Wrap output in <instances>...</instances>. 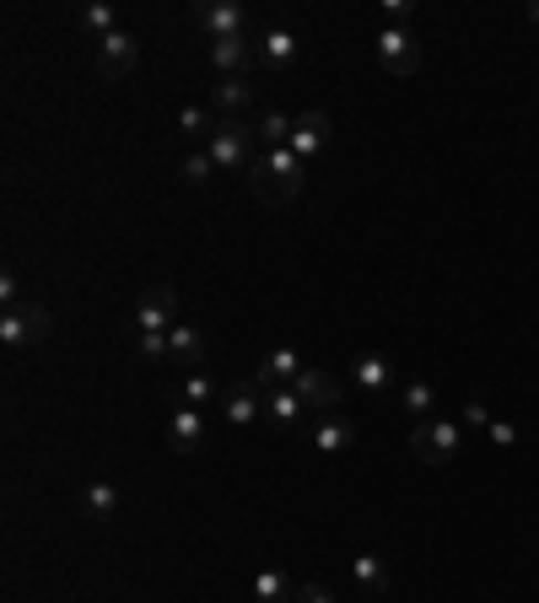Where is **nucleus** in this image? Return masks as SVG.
<instances>
[{"instance_id": "1", "label": "nucleus", "mask_w": 539, "mask_h": 603, "mask_svg": "<svg viewBox=\"0 0 539 603\" xmlns=\"http://www.w3.org/2000/svg\"><path fill=\"white\" fill-rule=\"evenodd\" d=\"M302 184H308V162L297 157L291 146H281V152H265V157L249 167V189L265 205H291L297 195H302Z\"/></svg>"}, {"instance_id": "2", "label": "nucleus", "mask_w": 539, "mask_h": 603, "mask_svg": "<svg viewBox=\"0 0 539 603\" xmlns=\"http://www.w3.org/2000/svg\"><path fill=\"white\" fill-rule=\"evenodd\" d=\"M206 152L221 173H249L253 162L265 157V146H259V135H253V119H221Z\"/></svg>"}, {"instance_id": "3", "label": "nucleus", "mask_w": 539, "mask_h": 603, "mask_svg": "<svg viewBox=\"0 0 539 603\" xmlns=\"http://www.w3.org/2000/svg\"><path fill=\"white\" fill-rule=\"evenodd\" d=\"M189 22H195V28H200L210 43L243 39V33H253L249 11H243L238 0H206V6H189Z\"/></svg>"}, {"instance_id": "4", "label": "nucleus", "mask_w": 539, "mask_h": 603, "mask_svg": "<svg viewBox=\"0 0 539 603\" xmlns=\"http://www.w3.org/2000/svg\"><path fill=\"white\" fill-rule=\"evenodd\" d=\"M49 308L43 302H28V308H11V313H0V345L6 351H28V345H43L49 340Z\"/></svg>"}, {"instance_id": "5", "label": "nucleus", "mask_w": 539, "mask_h": 603, "mask_svg": "<svg viewBox=\"0 0 539 603\" xmlns=\"http://www.w3.org/2000/svg\"><path fill=\"white\" fill-rule=\"evenodd\" d=\"M458 443H464V432H458L454 420H421L411 432V453L421 464H437V469L458 458Z\"/></svg>"}, {"instance_id": "6", "label": "nucleus", "mask_w": 539, "mask_h": 603, "mask_svg": "<svg viewBox=\"0 0 539 603\" xmlns=\"http://www.w3.org/2000/svg\"><path fill=\"white\" fill-rule=\"evenodd\" d=\"M135 65H141V43L125 28L108 33L103 43H92V71H97V81H125Z\"/></svg>"}, {"instance_id": "7", "label": "nucleus", "mask_w": 539, "mask_h": 603, "mask_svg": "<svg viewBox=\"0 0 539 603\" xmlns=\"http://www.w3.org/2000/svg\"><path fill=\"white\" fill-rule=\"evenodd\" d=\"M173 323H178V291L167 281L146 285L141 302H135V329H141V334H167Z\"/></svg>"}, {"instance_id": "8", "label": "nucleus", "mask_w": 539, "mask_h": 603, "mask_svg": "<svg viewBox=\"0 0 539 603\" xmlns=\"http://www.w3.org/2000/svg\"><path fill=\"white\" fill-rule=\"evenodd\" d=\"M377 60H383V71H394V76H411V71H421V43H415L411 28H394V22H383V28H377Z\"/></svg>"}, {"instance_id": "9", "label": "nucleus", "mask_w": 539, "mask_h": 603, "mask_svg": "<svg viewBox=\"0 0 539 603\" xmlns=\"http://www.w3.org/2000/svg\"><path fill=\"white\" fill-rule=\"evenodd\" d=\"M210 114H221V119L259 114V86H253V76H216V86H210Z\"/></svg>"}, {"instance_id": "10", "label": "nucleus", "mask_w": 539, "mask_h": 603, "mask_svg": "<svg viewBox=\"0 0 539 603\" xmlns=\"http://www.w3.org/2000/svg\"><path fill=\"white\" fill-rule=\"evenodd\" d=\"M330 129H334V124H330V114H324V108H308V114H297V119H291V152L313 167V162L324 157V146H330Z\"/></svg>"}, {"instance_id": "11", "label": "nucleus", "mask_w": 539, "mask_h": 603, "mask_svg": "<svg viewBox=\"0 0 539 603\" xmlns=\"http://www.w3.org/2000/svg\"><path fill=\"white\" fill-rule=\"evenodd\" d=\"M206 60L221 71V76H253V71H259V43H253V33H243V39L206 43Z\"/></svg>"}, {"instance_id": "12", "label": "nucleus", "mask_w": 539, "mask_h": 603, "mask_svg": "<svg viewBox=\"0 0 539 603\" xmlns=\"http://www.w3.org/2000/svg\"><path fill=\"white\" fill-rule=\"evenodd\" d=\"M302 372H308V366H302V356H297V345H276V351H270V356H265V362L253 366V388H265V394H270V388H291V383H297V377H302Z\"/></svg>"}, {"instance_id": "13", "label": "nucleus", "mask_w": 539, "mask_h": 603, "mask_svg": "<svg viewBox=\"0 0 539 603\" xmlns=\"http://www.w3.org/2000/svg\"><path fill=\"white\" fill-rule=\"evenodd\" d=\"M291 388L302 394V404H308V409H319V415H334V409H340V399H345L340 377H334V372H324V366H308V372H302Z\"/></svg>"}, {"instance_id": "14", "label": "nucleus", "mask_w": 539, "mask_h": 603, "mask_svg": "<svg viewBox=\"0 0 539 603\" xmlns=\"http://www.w3.org/2000/svg\"><path fill=\"white\" fill-rule=\"evenodd\" d=\"M221 415H227V426H238V432L259 426V420H265V388H253V383L221 388Z\"/></svg>"}, {"instance_id": "15", "label": "nucleus", "mask_w": 539, "mask_h": 603, "mask_svg": "<svg viewBox=\"0 0 539 603\" xmlns=\"http://www.w3.org/2000/svg\"><path fill=\"white\" fill-rule=\"evenodd\" d=\"M163 437L173 453H195V447H206V409H189V404H178L173 415H167Z\"/></svg>"}, {"instance_id": "16", "label": "nucleus", "mask_w": 539, "mask_h": 603, "mask_svg": "<svg viewBox=\"0 0 539 603\" xmlns=\"http://www.w3.org/2000/svg\"><path fill=\"white\" fill-rule=\"evenodd\" d=\"M167 362L195 372V366L206 362V329L200 323H173L167 329Z\"/></svg>"}, {"instance_id": "17", "label": "nucleus", "mask_w": 539, "mask_h": 603, "mask_svg": "<svg viewBox=\"0 0 539 603\" xmlns=\"http://www.w3.org/2000/svg\"><path fill=\"white\" fill-rule=\"evenodd\" d=\"M302 415H308V404H302L297 388H270V394H265V426H270V432H297Z\"/></svg>"}, {"instance_id": "18", "label": "nucleus", "mask_w": 539, "mask_h": 603, "mask_svg": "<svg viewBox=\"0 0 539 603\" xmlns=\"http://www.w3.org/2000/svg\"><path fill=\"white\" fill-rule=\"evenodd\" d=\"M253 43H259V71H291L297 65V39L287 28H265V33H253Z\"/></svg>"}, {"instance_id": "19", "label": "nucleus", "mask_w": 539, "mask_h": 603, "mask_svg": "<svg viewBox=\"0 0 539 603\" xmlns=\"http://www.w3.org/2000/svg\"><path fill=\"white\" fill-rule=\"evenodd\" d=\"M351 377H356V388H367V394H400V383H394V366L383 362V356H356L351 362Z\"/></svg>"}, {"instance_id": "20", "label": "nucleus", "mask_w": 539, "mask_h": 603, "mask_svg": "<svg viewBox=\"0 0 539 603\" xmlns=\"http://www.w3.org/2000/svg\"><path fill=\"white\" fill-rule=\"evenodd\" d=\"M253 603H297V582H291L281 565H265L253 576Z\"/></svg>"}, {"instance_id": "21", "label": "nucleus", "mask_w": 539, "mask_h": 603, "mask_svg": "<svg viewBox=\"0 0 539 603\" xmlns=\"http://www.w3.org/2000/svg\"><path fill=\"white\" fill-rule=\"evenodd\" d=\"M351 443H356V426H351L340 409H334V415H324V420L313 426V447H319V453H345Z\"/></svg>"}, {"instance_id": "22", "label": "nucleus", "mask_w": 539, "mask_h": 603, "mask_svg": "<svg viewBox=\"0 0 539 603\" xmlns=\"http://www.w3.org/2000/svg\"><path fill=\"white\" fill-rule=\"evenodd\" d=\"M253 135H259L265 152H281V146H291V119L281 108H259L253 114Z\"/></svg>"}, {"instance_id": "23", "label": "nucleus", "mask_w": 539, "mask_h": 603, "mask_svg": "<svg viewBox=\"0 0 539 603\" xmlns=\"http://www.w3.org/2000/svg\"><path fill=\"white\" fill-rule=\"evenodd\" d=\"M120 485H108V480H97V485H86V518L92 523H108V518H120Z\"/></svg>"}, {"instance_id": "24", "label": "nucleus", "mask_w": 539, "mask_h": 603, "mask_svg": "<svg viewBox=\"0 0 539 603\" xmlns=\"http://www.w3.org/2000/svg\"><path fill=\"white\" fill-rule=\"evenodd\" d=\"M216 124H221V114H210V108H200V103L178 108V135H189V141H206V146H210Z\"/></svg>"}, {"instance_id": "25", "label": "nucleus", "mask_w": 539, "mask_h": 603, "mask_svg": "<svg viewBox=\"0 0 539 603\" xmlns=\"http://www.w3.org/2000/svg\"><path fill=\"white\" fill-rule=\"evenodd\" d=\"M216 394H221V388H216V377H210V372H200V366H195V372L184 377V388H178V399L189 404V409H206Z\"/></svg>"}, {"instance_id": "26", "label": "nucleus", "mask_w": 539, "mask_h": 603, "mask_svg": "<svg viewBox=\"0 0 539 603\" xmlns=\"http://www.w3.org/2000/svg\"><path fill=\"white\" fill-rule=\"evenodd\" d=\"M351 576H356L362 593H383V588H388V565L377 561V555H356V561H351Z\"/></svg>"}, {"instance_id": "27", "label": "nucleus", "mask_w": 539, "mask_h": 603, "mask_svg": "<svg viewBox=\"0 0 539 603\" xmlns=\"http://www.w3.org/2000/svg\"><path fill=\"white\" fill-rule=\"evenodd\" d=\"M400 404H405L411 415H421V420H432V409H437V388H432V383H405V388H400Z\"/></svg>"}, {"instance_id": "28", "label": "nucleus", "mask_w": 539, "mask_h": 603, "mask_svg": "<svg viewBox=\"0 0 539 603\" xmlns=\"http://www.w3.org/2000/svg\"><path fill=\"white\" fill-rule=\"evenodd\" d=\"M216 173H221V167L210 162V152H189V157H184V184H189V189H206Z\"/></svg>"}, {"instance_id": "29", "label": "nucleus", "mask_w": 539, "mask_h": 603, "mask_svg": "<svg viewBox=\"0 0 539 603\" xmlns=\"http://www.w3.org/2000/svg\"><path fill=\"white\" fill-rule=\"evenodd\" d=\"M82 28H86V33H92L97 43H103L108 33H120V17H114L108 6H86V11H82Z\"/></svg>"}, {"instance_id": "30", "label": "nucleus", "mask_w": 539, "mask_h": 603, "mask_svg": "<svg viewBox=\"0 0 539 603\" xmlns=\"http://www.w3.org/2000/svg\"><path fill=\"white\" fill-rule=\"evenodd\" d=\"M0 302H6V313H11V308H28V302H22V281H17V270L0 275Z\"/></svg>"}, {"instance_id": "31", "label": "nucleus", "mask_w": 539, "mask_h": 603, "mask_svg": "<svg viewBox=\"0 0 539 603\" xmlns=\"http://www.w3.org/2000/svg\"><path fill=\"white\" fill-rule=\"evenodd\" d=\"M141 362H167V334H141Z\"/></svg>"}, {"instance_id": "32", "label": "nucleus", "mask_w": 539, "mask_h": 603, "mask_svg": "<svg viewBox=\"0 0 539 603\" xmlns=\"http://www.w3.org/2000/svg\"><path fill=\"white\" fill-rule=\"evenodd\" d=\"M464 426H475V432H486V426H491V415H486V404H480V399L464 404Z\"/></svg>"}, {"instance_id": "33", "label": "nucleus", "mask_w": 539, "mask_h": 603, "mask_svg": "<svg viewBox=\"0 0 539 603\" xmlns=\"http://www.w3.org/2000/svg\"><path fill=\"white\" fill-rule=\"evenodd\" d=\"M486 432H491V443H497V447H512V443H518V432H512L507 420H491Z\"/></svg>"}, {"instance_id": "34", "label": "nucleus", "mask_w": 539, "mask_h": 603, "mask_svg": "<svg viewBox=\"0 0 539 603\" xmlns=\"http://www.w3.org/2000/svg\"><path fill=\"white\" fill-rule=\"evenodd\" d=\"M297 603H334V599L319 588V582H302V588H297Z\"/></svg>"}]
</instances>
